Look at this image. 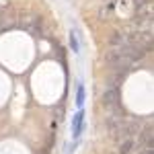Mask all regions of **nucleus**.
Segmentation results:
<instances>
[{"instance_id":"1","label":"nucleus","mask_w":154,"mask_h":154,"mask_svg":"<svg viewBox=\"0 0 154 154\" xmlns=\"http://www.w3.org/2000/svg\"><path fill=\"white\" fill-rule=\"evenodd\" d=\"M82 128H84V109H78L74 119H72V138L74 140H78L82 136Z\"/></svg>"},{"instance_id":"2","label":"nucleus","mask_w":154,"mask_h":154,"mask_svg":"<svg viewBox=\"0 0 154 154\" xmlns=\"http://www.w3.org/2000/svg\"><path fill=\"white\" fill-rule=\"evenodd\" d=\"M76 107L78 109H84V86H82V82L76 84Z\"/></svg>"},{"instance_id":"3","label":"nucleus","mask_w":154,"mask_h":154,"mask_svg":"<svg viewBox=\"0 0 154 154\" xmlns=\"http://www.w3.org/2000/svg\"><path fill=\"white\" fill-rule=\"evenodd\" d=\"M72 41H70V45H72V49H74V51H78V41H76V39H74V33H72V37H70Z\"/></svg>"}]
</instances>
